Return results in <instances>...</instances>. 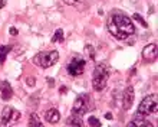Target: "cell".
<instances>
[{
    "label": "cell",
    "instance_id": "12",
    "mask_svg": "<svg viewBox=\"0 0 158 127\" xmlns=\"http://www.w3.org/2000/svg\"><path fill=\"white\" fill-rule=\"evenodd\" d=\"M129 126H150L151 127V123L150 121H147L145 117H142V116H137L135 114V119L132 121H129Z\"/></svg>",
    "mask_w": 158,
    "mask_h": 127
},
{
    "label": "cell",
    "instance_id": "24",
    "mask_svg": "<svg viewBox=\"0 0 158 127\" xmlns=\"http://www.w3.org/2000/svg\"><path fill=\"white\" fill-rule=\"evenodd\" d=\"M53 78H48V82H49V85H50V87H53V85H55V82H53Z\"/></svg>",
    "mask_w": 158,
    "mask_h": 127
},
{
    "label": "cell",
    "instance_id": "19",
    "mask_svg": "<svg viewBox=\"0 0 158 127\" xmlns=\"http://www.w3.org/2000/svg\"><path fill=\"white\" fill-rule=\"evenodd\" d=\"M85 52L88 54V56H89L91 59L95 58V51H94V48H92L91 45H86V46H85Z\"/></svg>",
    "mask_w": 158,
    "mask_h": 127
},
{
    "label": "cell",
    "instance_id": "9",
    "mask_svg": "<svg viewBox=\"0 0 158 127\" xmlns=\"http://www.w3.org/2000/svg\"><path fill=\"white\" fill-rule=\"evenodd\" d=\"M0 95L4 101H9L13 97V88L12 85L9 84V81H2L0 82Z\"/></svg>",
    "mask_w": 158,
    "mask_h": 127
},
{
    "label": "cell",
    "instance_id": "8",
    "mask_svg": "<svg viewBox=\"0 0 158 127\" xmlns=\"http://www.w3.org/2000/svg\"><path fill=\"white\" fill-rule=\"evenodd\" d=\"M157 55H158V51H157V45L155 43H150V45H147L142 49V58L147 62H154L157 59Z\"/></svg>",
    "mask_w": 158,
    "mask_h": 127
},
{
    "label": "cell",
    "instance_id": "27",
    "mask_svg": "<svg viewBox=\"0 0 158 127\" xmlns=\"http://www.w3.org/2000/svg\"><path fill=\"white\" fill-rule=\"evenodd\" d=\"M60 93H62V94L66 93V87H60Z\"/></svg>",
    "mask_w": 158,
    "mask_h": 127
},
{
    "label": "cell",
    "instance_id": "13",
    "mask_svg": "<svg viewBox=\"0 0 158 127\" xmlns=\"http://www.w3.org/2000/svg\"><path fill=\"white\" fill-rule=\"evenodd\" d=\"M66 124H69V126H82V117L81 116L71 114L66 120Z\"/></svg>",
    "mask_w": 158,
    "mask_h": 127
},
{
    "label": "cell",
    "instance_id": "6",
    "mask_svg": "<svg viewBox=\"0 0 158 127\" xmlns=\"http://www.w3.org/2000/svg\"><path fill=\"white\" fill-rule=\"evenodd\" d=\"M85 67H86V61L83 59V58L75 56V58L69 62V65H68V74L72 77H78V75H81V74H83Z\"/></svg>",
    "mask_w": 158,
    "mask_h": 127
},
{
    "label": "cell",
    "instance_id": "11",
    "mask_svg": "<svg viewBox=\"0 0 158 127\" xmlns=\"http://www.w3.org/2000/svg\"><path fill=\"white\" fill-rule=\"evenodd\" d=\"M45 119L48 123L50 124H56L60 120V113L56 108H49L48 111H45Z\"/></svg>",
    "mask_w": 158,
    "mask_h": 127
},
{
    "label": "cell",
    "instance_id": "18",
    "mask_svg": "<svg viewBox=\"0 0 158 127\" xmlns=\"http://www.w3.org/2000/svg\"><path fill=\"white\" fill-rule=\"evenodd\" d=\"M132 17H134V19H135L137 22H139V23H141V25L144 26V28H148V23H147V22L144 20V19H142L141 15H138V13H134V16H132Z\"/></svg>",
    "mask_w": 158,
    "mask_h": 127
},
{
    "label": "cell",
    "instance_id": "17",
    "mask_svg": "<svg viewBox=\"0 0 158 127\" xmlns=\"http://www.w3.org/2000/svg\"><path fill=\"white\" fill-rule=\"evenodd\" d=\"M88 124L89 126H95V127H101V121L96 117H94V116H91L89 119H88Z\"/></svg>",
    "mask_w": 158,
    "mask_h": 127
},
{
    "label": "cell",
    "instance_id": "14",
    "mask_svg": "<svg viewBox=\"0 0 158 127\" xmlns=\"http://www.w3.org/2000/svg\"><path fill=\"white\" fill-rule=\"evenodd\" d=\"M10 51H12V45H3V46H0V64L4 62L6 56H7V54Z\"/></svg>",
    "mask_w": 158,
    "mask_h": 127
},
{
    "label": "cell",
    "instance_id": "5",
    "mask_svg": "<svg viewBox=\"0 0 158 127\" xmlns=\"http://www.w3.org/2000/svg\"><path fill=\"white\" fill-rule=\"evenodd\" d=\"M88 108H89V97H88L86 94H81V95H78V97L75 98V101H73L72 114L81 116V117H82L88 111Z\"/></svg>",
    "mask_w": 158,
    "mask_h": 127
},
{
    "label": "cell",
    "instance_id": "3",
    "mask_svg": "<svg viewBox=\"0 0 158 127\" xmlns=\"http://www.w3.org/2000/svg\"><path fill=\"white\" fill-rule=\"evenodd\" d=\"M59 59L58 51H48V52H39L38 55L33 58V64L40 65L42 68L53 67Z\"/></svg>",
    "mask_w": 158,
    "mask_h": 127
},
{
    "label": "cell",
    "instance_id": "25",
    "mask_svg": "<svg viewBox=\"0 0 158 127\" xmlns=\"http://www.w3.org/2000/svg\"><path fill=\"white\" fill-rule=\"evenodd\" d=\"M105 119H106V120H112V114H111V113H106V114H105Z\"/></svg>",
    "mask_w": 158,
    "mask_h": 127
},
{
    "label": "cell",
    "instance_id": "26",
    "mask_svg": "<svg viewBox=\"0 0 158 127\" xmlns=\"http://www.w3.org/2000/svg\"><path fill=\"white\" fill-rule=\"evenodd\" d=\"M6 6V0H0V9H3Z\"/></svg>",
    "mask_w": 158,
    "mask_h": 127
},
{
    "label": "cell",
    "instance_id": "2",
    "mask_svg": "<svg viewBox=\"0 0 158 127\" xmlns=\"http://www.w3.org/2000/svg\"><path fill=\"white\" fill-rule=\"evenodd\" d=\"M109 77V69L104 62L98 64L94 69V78H92V87L95 91H102L106 87Z\"/></svg>",
    "mask_w": 158,
    "mask_h": 127
},
{
    "label": "cell",
    "instance_id": "21",
    "mask_svg": "<svg viewBox=\"0 0 158 127\" xmlns=\"http://www.w3.org/2000/svg\"><path fill=\"white\" fill-rule=\"evenodd\" d=\"M26 84L29 85V87H35V85H36V78H33V77H27V78H26Z\"/></svg>",
    "mask_w": 158,
    "mask_h": 127
},
{
    "label": "cell",
    "instance_id": "7",
    "mask_svg": "<svg viewBox=\"0 0 158 127\" xmlns=\"http://www.w3.org/2000/svg\"><path fill=\"white\" fill-rule=\"evenodd\" d=\"M134 98H135V93H134V87H127L122 95V107L124 110H129L134 104Z\"/></svg>",
    "mask_w": 158,
    "mask_h": 127
},
{
    "label": "cell",
    "instance_id": "10",
    "mask_svg": "<svg viewBox=\"0 0 158 127\" xmlns=\"http://www.w3.org/2000/svg\"><path fill=\"white\" fill-rule=\"evenodd\" d=\"M13 110L10 106H6L3 108L2 113V119H0V126H7L9 123H12V117H13Z\"/></svg>",
    "mask_w": 158,
    "mask_h": 127
},
{
    "label": "cell",
    "instance_id": "4",
    "mask_svg": "<svg viewBox=\"0 0 158 127\" xmlns=\"http://www.w3.org/2000/svg\"><path fill=\"white\" fill-rule=\"evenodd\" d=\"M157 94H152V95H148L141 101V104L138 106L137 110V116H142V117H147L150 116L151 113H155L157 111Z\"/></svg>",
    "mask_w": 158,
    "mask_h": 127
},
{
    "label": "cell",
    "instance_id": "23",
    "mask_svg": "<svg viewBox=\"0 0 158 127\" xmlns=\"http://www.w3.org/2000/svg\"><path fill=\"white\" fill-rule=\"evenodd\" d=\"M9 33L12 35V36H16V35L19 33V30H17L16 28H10V29H9Z\"/></svg>",
    "mask_w": 158,
    "mask_h": 127
},
{
    "label": "cell",
    "instance_id": "22",
    "mask_svg": "<svg viewBox=\"0 0 158 127\" xmlns=\"http://www.w3.org/2000/svg\"><path fill=\"white\" fill-rule=\"evenodd\" d=\"M20 119V113L16 110H13V117H12V123H15V121H17V120Z\"/></svg>",
    "mask_w": 158,
    "mask_h": 127
},
{
    "label": "cell",
    "instance_id": "1",
    "mask_svg": "<svg viewBox=\"0 0 158 127\" xmlns=\"http://www.w3.org/2000/svg\"><path fill=\"white\" fill-rule=\"evenodd\" d=\"M106 26H108L109 33L119 41H124V39L129 38L131 35L135 33V26L131 22V19L124 13L118 12V10H114V13L108 19Z\"/></svg>",
    "mask_w": 158,
    "mask_h": 127
},
{
    "label": "cell",
    "instance_id": "20",
    "mask_svg": "<svg viewBox=\"0 0 158 127\" xmlns=\"http://www.w3.org/2000/svg\"><path fill=\"white\" fill-rule=\"evenodd\" d=\"M63 2L69 6H76V7H79L81 3H83V0H63Z\"/></svg>",
    "mask_w": 158,
    "mask_h": 127
},
{
    "label": "cell",
    "instance_id": "16",
    "mask_svg": "<svg viewBox=\"0 0 158 127\" xmlns=\"http://www.w3.org/2000/svg\"><path fill=\"white\" fill-rule=\"evenodd\" d=\"M63 41V30L62 29H56L55 30L53 36H52V42H62Z\"/></svg>",
    "mask_w": 158,
    "mask_h": 127
},
{
    "label": "cell",
    "instance_id": "15",
    "mask_svg": "<svg viewBox=\"0 0 158 127\" xmlns=\"http://www.w3.org/2000/svg\"><path fill=\"white\" fill-rule=\"evenodd\" d=\"M29 126L33 127V126H42V121L39 120V116L36 114V113H32V114L29 116Z\"/></svg>",
    "mask_w": 158,
    "mask_h": 127
}]
</instances>
